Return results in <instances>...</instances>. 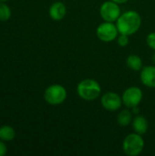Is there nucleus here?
I'll list each match as a JSON object with an SVG mask.
<instances>
[{"mask_svg":"<svg viewBox=\"0 0 155 156\" xmlns=\"http://www.w3.org/2000/svg\"><path fill=\"white\" fill-rule=\"evenodd\" d=\"M116 26L120 34L131 36L140 29L142 26V17L138 12L130 10L120 16L116 21Z\"/></svg>","mask_w":155,"mask_h":156,"instance_id":"f257e3e1","label":"nucleus"},{"mask_svg":"<svg viewBox=\"0 0 155 156\" xmlns=\"http://www.w3.org/2000/svg\"><path fill=\"white\" fill-rule=\"evenodd\" d=\"M5 1H7V0H0V2H5Z\"/></svg>","mask_w":155,"mask_h":156,"instance_id":"412c9836","label":"nucleus"},{"mask_svg":"<svg viewBox=\"0 0 155 156\" xmlns=\"http://www.w3.org/2000/svg\"><path fill=\"white\" fill-rule=\"evenodd\" d=\"M144 140L141 134L131 133L128 134L122 143V150L125 154L129 156H137L143 151Z\"/></svg>","mask_w":155,"mask_h":156,"instance_id":"7ed1b4c3","label":"nucleus"},{"mask_svg":"<svg viewBox=\"0 0 155 156\" xmlns=\"http://www.w3.org/2000/svg\"><path fill=\"white\" fill-rule=\"evenodd\" d=\"M78 95L84 101H91L100 97L101 92L100 85L98 81L92 79L81 80L77 86Z\"/></svg>","mask_w":155,"mask_h":156,"instance_id":"f03ea898","label":"nucleus"},{"mask_svg":"<svg viewBox=\"0 0 155 156\" xmlns=\"http://www.w3.org/2000/svg\"><path fill=\"white\" fill-rule=\"evenodd\" d=\"M141 81L149 88H155V66H146L141 70Z\"/></svg>","mask_w":155,"mask_h":156,"instance_id":"1a4fd4ad","label":"nucleus"},{"mask_svg":"<svg viewBox=\"0 0 155 156\" xmlns=\"http://www.w3.org/2000/svg\"><path fill=\"white\" fill-rule=\"evenodd\" d=\"M67 90L59 84H53L48 87L44 92L45 101L50 105H59L67 99Z\"/></svg>","mask_w":155,"mask_h":156,"instance_id":"20e7f679","label":"nucleus"},{"mask_svg":"<svg viewBox=\"0 0 155 156\" xmlns=\"http://www.w3.org/2000/svg\"><path fill=\"white\" fill-rule=\"evenodd\" d=\"M7 152V149H6V145L5 144L4 141H1L0 140V156H4Z\"/></svg>","mask_w":155,"mask_h":156,"instance_id":"a211bd4d","label":"nucleus"},{"mask_svg":"<svg viewBox=\"0 0 155 156\" xmlns=\"http://www.w3.org/2000/svg\"><path fill=\"white\" fill-rule=\"evenodd\" d=\"M100 103L105 110L110 112H116L122 107V104L123 102L122 97L119 94L110 91L106 92L100 98Z\"/></svg>","mask_w":155,"mask_h":156,"instance_id":"6e6552de","label":"nucleus"},{"mask_svg":"<svg viewBox=\"0 0 155 156\" xmlns=\"http://www.w3.org/2000/svg\"><path fill=\"white\" fill-rule=\"evenodd\" d=\"M143 91L140 88L138 87H130L127 90H124V92L122 93V102L124 105H126L128 108H134L137 107L142 100H143Z\"/></svg>","mask_w":155,"mask_h":156,"instance_id":"0eeeda50","label":"nucleus"},{"mask_svg":"<svg viewBox=\"0 0 155 156\" xmlns=\"http://www.w3.org/2000/svg\"><path fill=\"white\" fill-rule=\"evenodd\" d=\"M48 14H49V16L53 20H56V21L62 20L67 15V7L62 2H59V1L55 2L50 5Z\"/></svg>","mask_w":155,"mask_h":156,"instance_id":"9d476101","label":"nucleus"},{"mask_svg":"<svg viewBox=\"0 0 155 156\" xmlns=\"http://www.w3.org/2000/svg\"><path fill=\"white\" fill-rule=\"evenodd\" d=\"M16 136V132L13 127L9 125H4L0 127V140L4 142L12 141Z\"/></svg>","mask_w":155,"mask_h":156,"instance_id":"4468645a","label":"nucleus"},{"mask_svg":"<svg viewBox=\"0 0 155 156\" xmlns=\"http://www.w3.org/2000/svg\"><path fill=\"white\" fill-rule=\"evenodd\" d=\"M112 1L120 5V4H124V3H126V2H128L129 0H112Z\"/></svg>","mask_w":155,"mask_h":156,"instance_id":"6ab92c4d","label":"nucleus"},{"mask_svg":"<svg viewBox=\"0 0 155 156\" xmlns=\"http://www.w3.org/2000/svg\"><path fill=\"white\" fill-rule=\"evenodd\" d=\"M117 42L120 47H126L129 44V36L124 34H120V36L117 37Z\"/></svg>","mask_w":155,"mask_h":156,"instance_id":"dca6fc26","label":"nucleus"},{"mask_svg":"<svg viewBox=\"0 0 155 156\" xmlns=\"http://www.w3.org/2000/svg\"><path fill=\"white\" fill-rule=\"evenodd\" d=\"M148 121L143 115H138L132 120V128L134 132L138 134H145L148 131Z\"/></svg>","mask_w":155,"mask_h":156,"instance_id":"9b49d317","label":"nucleus"},{"mask_svg":"<svg viewBox=\"0 0 155 156\" xmlns=\"http://www.w3.org/2000/svg\"><path fill=\"white\" fill-rule=\"evenodd\" d=\"M100 15L104 21L114 22L120 17L121 8L119 4L113 2L112 0L104 2L100 8Z\"/></svg>","mask_w":155,"mask_h":156,"instance_id":"423d86ee","label":"nucleus"},{"mask_svg":"<svg viewBox=\"0 0 155 156\" xmlns=\"http://www.w3.org/2000/svg\"><path fill=\"white\" fill-rule=\"evenodd\" d=\"M96 34L100 40L103 42H111L118 37V34L120 33L117 26L114 25L113 22L105 21L99 25Z\"/></svg>","mask_w":155,"mask_h":156,"instance_id":"39448f33","label":"nucleus"},{"mask_svg":"<svg viewBox=\"0 0 155 156\" xmlns=\"http://www.w3.org/2000/svg\"><path fill=\"white\" fill-rule=\"evenodd\" d=\"M152 59H153V61L155 63V54L153 56V57H152Z\"/></svg>","mask_w":155,"mask_h":156,"instance_id":"aec40b11","label":"nucleus"},{"mask_svg":"<svg viewBox=\"0 0 155 156\" xmlns=\"http://www.w3.org/2000/svg\"><path fill=\"white\" fill-rule=\"evenodd\" d=\"M127 66L133 71H140L143 69V60L137 55H130L126 60Z\"/></svg>","mask_w":155,"mask_h":156,"instance_id":"f8f14e48","label":"nucleus"},{"mask_svg":"<svg viewBox=\"0 0 155 156\" xmlns=\"http://www.w3.org/2000/svg\"><path fill=\"white\" fill-rule=\"evenodd\" d=\"M146 42L149 48L155 51V32H151L147 37H146Z\"/></svg>","mask_w":155,"mask_h":156,"instance_id":"f3484780","label":"nucleus"},{"mask_svg":"<svg viewBox=\"0 0 155 156\" xmlns=\"http://www.w3.org/2000/svg\"><path fill=\"white\" fill-rule=\"evenodd\" d=\"M11 16V10L5 3H0V20L7 21Z\"/></svg>","mask_w":155,"mask_h":156,"instance_id":"2eb2a0df","label":"nucleus"},{"mask_svg":"<svg viewBox=\"0 0 155 156\" xmlns=\"http://www.w3.org/2000/svg\"><path fill=\"white\" fill-rule=\"evenodd\" d=\"M132 113L129 110L122 111L117 117V122L122 127H126L129 124H131L132 122Z\"/></svg>","mask_w":155,"mask_h":156,"instance_id":"ddd939ff","label":"nucleus"}]
</instances>
